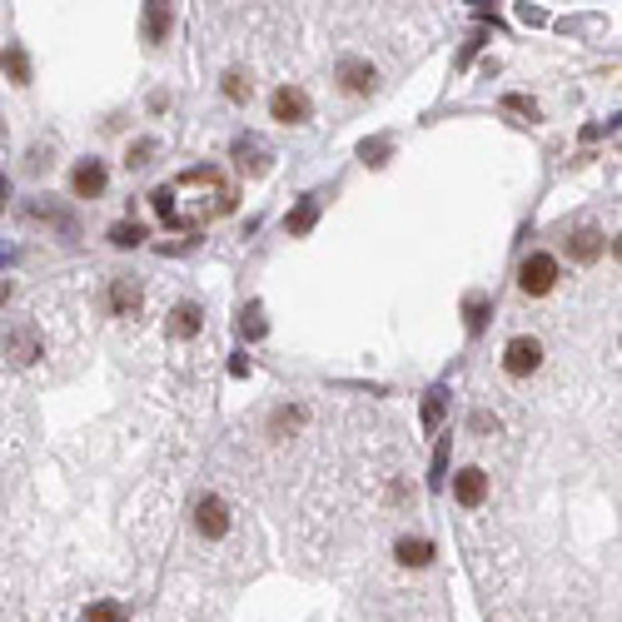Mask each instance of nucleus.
<instances>
[{
  "label": "nucleus",
  "mask_w": 622,
  "mask_h": 622,
  "mask_svg": "<svg viewBox=\"0 0 622 622\" xmlns=\"http://www.w3.org/2000/svg\"><path fill=\"white\" fill-rule=\"evenodd\" d=\"M150 204L165 224L200 229V224H209V219L234 209V190H229L224 169L204 165V169H185V175H175L169 185H160V190L150 194Z\"/></svg>",
  "instance_id": "f257e3e1"
},
{
  "label": "nucleus",
  "mask_w": 622,
  "mask_h": 622,
  "mask_svg": "<svg viewBox=\"0 0 622 622\" xmlns=\"http://www.w3.org/2000/svg\"><path fill=\"white\" fill-rule=\"evenodd\" d=\"M558 280H563V269H558V259H553V255H528L518 264V289L533 294V299L553 294V289H558Z\"/></svg>",
  "instance_id": "f03ea898"
},
{
  "label": "nucleus",
  "mask_w": 622,
  "mask_h": 622,
  "mask_svg": "<svg viewBox=\"0 0 622 622\" xmlns=\"http://www.w3.org/2000/svg\"><path fill=\"white\" fill-rule=\"evenodd\" d=\"M503 368H508L513 379H528V374H538V368H543V343H538L533 334H518V339H508V349H503Z\"/></svg>",
  "instance_id": "7ed1b4c3"
},
{
  "label": "nucleus",
  "mask_w": 622,
  "mask_h": 622,
  "mask_svg": "<svg viewBox=\"0 0 622 622\" xmlns=\"http://www.w3.org/2000/svg\"><path fill=\"white\" fill-rule=\"evenodd\" d=\"M269 114H274L280 125H304L309 114H314V105H309V95L299 85H280L269 95Z\"/></svg>",
  "instance_id": "20e7f679"
},
{
  "label": "nucleus",
  "mask_w": 622,
  "mask_h": 622,
  "mask_svg": "<svg viewBox=\"0 0 622 622\" xmlns=\"http://www.w3.org/2000/svg\"><path fill=\"white\" fill-rule=\"evenodd\" d=\"M70 190H75V200H100V194L110 190L105 160H80V165L70 169Z\"/></svg>",
  "instance_id": "39448f33"
},
{
  "label": "nucleus",
  "mask_w": 622,
  "mask_h": 622,
  "mask_svg": "<svg viewBox=\"0 0 622 622\" xmlns=\"http://www.w3.org/2000/svg\"><path fill=\"white\" fill-rule=\"evenodd\" d=\"M194 528H200V538H224L229 533V503L219 493H204L200 503H194Z\"/></svg>",
  "instance_id": "423d86ee"
},
{
  "label": "nucleus",
  "mask_w": 622,
  "mask_h": 622,
  "mask_svg": "<svg viewBox=\"0 0 622 622\" xmlns=\"http://www.w3.org/2000/svg\"><path fill=\"white\" fill-rule=\"evenodd\" d=\"M334 80H339L343 95H368L379 75H374V65H368V60H358V55H343V60L334 65Z\"/></svg>",
  "instance_id": "0eeeda50"
},
{
  "label": "nucleus",
  "mask_w": 622,
  "mask_h": 622,
  "mask_svg": "<svg viewBox=\"0 0 622 622\" xmlns=\"http://www.w3.org/2000/svg\"><path fill=\"white\" fill-rule=\"evenodd\" d=\"M169 26H175V5L169 0H145V45H165Z\"/></svg>",
  "instance_id": "6e6552de"
},
{
  "label": "nucleus",
  "mask_w": 622,
  "mask_h": 622,
  "mask_svg": "<svg viewBox=\"0 0 622 622\" xmlns=\"http://www.w3.org/2000/svg\"><path fill=\"white\" fill-rule=\"evenodd\" d=\"M453 498L463 503V508H478L483 498H488V473H483V468H463L453 478Z\"/></svg>",
  "instance_id": "1a4fd4ad"
},
{
  "label": "nucleus",
  "mask_w": 622,
  "mask_h": 622,
  "mask_svg": "<svg viewBox=\"0 0 622 622\" xmlns=\"http://www.w3.org/2000/svg\"><path fill=\"white\" fill-rule=\"evenodd\" d=\"M135 309H140V284L130 280V274H114L110 280V314L130 319Z\"/></svg>",
  "instance_id": "9d476101"
},
{
  "label": "nucleus",
  "mask_w": 622,
  "mask_h": 622,
  "mask_svg": "<svg viewBox=\"0 0 622 622\" xmlns=\"http://www.w3.org/2000/svg\"><path fill=\"white\" fill-rule=\"evenodd\" d=\"M602 249H608V244H602V234H597L593 224H583V229H572L568 234V255L578 259V264H593Z\"/></svg>",
  "instance_id": "9b49d317"
},
{
  "label": "nucleus",
  "mask_w": 622,
  "mask_h": 622,
  "mask_svg": "<svg viewBox=\"0 0 622 622\" xmlns=\"http://www.w3.org/2000/svg\"><path fill=\"white\" fill-rule=\"evenodd\" d=\"M5 358H11V364H35V358H40V334L35 329L5 334Z\"/></svg>",
  "instance_id": "f8f14e48"
},
{
  "label": "nucleus",
  "mask_w": 622,
  "mask_h": 622,
  "mask_svg": "<svg viewBox=\"0 0 622 622\" xmlns=\"http://www.w3.org/2000/svg\"><path fill=\"white\" fill-rule=\"evenodd\" d=\"M319 209H324V194H304V200L289 209L284 229H289V234H309V229H314V219H319Z\"/></svg>",
  "instance_id": "ddd939ff"
},
{
  "label": "nucleus",
  "mask_w": 622,
  "mask_h": 622,
  "mask_svg": "<svg viewBox=\"0 0 622 622\" xmlns=\"http://www.w3.org/2000/svg\"><path fill=\"white\" fill-rule=\"evenodd\" d=\"M234 160H240L244 175H269V160H274V154H269L259 140H234Z\"/></svg>",
  "instance_id": "4468645a"
},
{
  "label": "nucleus",
  "mask_w": 622,
  "mask_h": 622,
  "mask_svg": "<svg viewBox=\"0 0 622 622\" xmlns=\"http://www.w3.org/2000/svg\"><path fill=\"white\" fill-rule=\"evenodd\" d=\"M394 558L398 563H404V568H429V563H433V543H429V538H398V543H394Z\"/></svg>",
  "instance_id": "2eb2a0df"
},
{
  "label": "nucleus",
  "mask_w": 622,
  "mask_h": 622,
  "mask_svg": "<svg viewBox=\"0 0 622 622\" xmlns=\"http://www.w3.org/2000/svg\"><path fill=\"white\" fill-rule=\"evenodd\" d=\"M200 304H175V314H169V334L175 339H194L200 334Z\"/></svg>",
  "instance_id": "dca6fc26"
},
{
  "label": "nucleus",
  "mask_w": 622,
  "mask_h": 622,
  "mask_svg": "<svg viewBox=\"0 0 622 622\" xmlns=\"http://www.w3.org/2000/svg\"><path fill=\"white\" fill-rule=\"evenodd\" d=\"M80 622H130V608L125 602H114V597H105V602H90Z\"/></svg>",
  "instance_id": "f3484780"
},
{
  "label": "nucleus",
  "mask_w": 622,
  "mask_h": 622,
  "mask_svg": "<svg viewBox=\"0 0 622 622\" xmlns=\"http://www.w3.org/2000/svg\"><path fill=\"white\" fill-rule=\"evenodd\" d=\"M219 90H224V100H234V105H249V95H255V80H244L240 70H224Z\"/></svg>",
  "instance_id": "a211bd4d"
},
{
  "label": "nucleus",
  "mask_w": 622,
  "mask_h": 622,
  "mask_svg": "<svg viewBox=\"0 0 622 622\" xmlns=\"http://www.w3.org/2000/svg\"><path fill=\"white\" fill-rule=\"evenodd\" d=\"M110 244H114V249H135V244H145V224H135V219L110 224Z\"/></svg>",
  "instance_id": "6ab92c4d"
},
{
  "label": "nucleus",
  "mask_w": 622,
  "mask_h": 622,
  "mask_svg": "<svg viewBox=\"0 0 622 622\" xmlns=\"http://www.w3.org/2000/svg\"><path fill=\"white\" fill-rule=\"evenodd\" d=\"M444 408H448V394H444V389H429V394H423V429H429V433H438V423H444Z\"/></svg>",
  "instance_id": "aec40b11"
},
{
  "label": "nucleus",
  "mask_w": 622,
  "mask_h": 622,
  "mask_svg": "<svg viewBox=\"0 0 622 622\" xmlns=\"http://www.w3.org/2000/svg\"><path fill=\"white\" fill-rule=\"evenodd\" d=\"M5 75H11V85H30V60H26V51H5Z\"/></svg>",
  "instance_id": "412c9836"
},
{
  "label": "nucleus",
  "mask_w": 622,
  "mask_h": 622,
  "mask_svg": "<svg viewBox=\"0 0 622 622\" xmlns=\"http://www.w3.org/2000/svg\"><path fill=\"white\" fill-rule=\"evenodd\" d=\"M154 150H160V145H154L150 135H145V140H135V145L125 150V165H130V169H145V165L154 160Z\"/></svg>",
  "instance_id": "4be33fe9"
},
{
  "label": "nucleus",
  "mask_w": 622,
  "mask_h": 622,
  "mask_svg": "<svg viewBox=\"0 0 622 622\" xmlns=\"http://www.w3.org/2000/svg\"><path fill=\"white\" fill-rule=\"evenodd\" d=\"M488 314H493V309L483 304V294H473L468 304H463V319H468V334H483V324H488Z\"/></svg>",
  "instance_id": "5701e85b"
},
{
  "label": "nucleus",
  "mask_w": 622,
  "mask_h": 622,
  "mask_svg": "<svg viewBox=\"0 0 622 622\" xmlns=\"http://www.w3.org/2000/svg\"><path fill=\"white\" fill-rule=\"evenodd\" d=\"M444 473H448V438H438V448H433V468H429V488H444Z\"/></svg>",
  "instance_id": "b1692460"
},
{
  "label": "nucleus",
  "mask_w": 622,
  "mask_h": 622,
  "mask_svg": "<svg viewBox=\"0 0 622 622\" xmlns=\"http://www.w3.org/2000/svg\"><path fill=\"white\" fill-rule=\"evenodd\" d=\"M240 329L249 334V339H264V309H259V304H249V309L240 314Z\"/></svg>",
  "instance_id": "393cba45"
},
{
  "label": "nucleus",
  "mask_w": 622,
  "mask_h": 622,
  "mask_svg": "<svg viewBox=\"0 0 622 622\" xmlns=\"http://www.w3.org/2000/svg\"><path fill=\"white\" fill-rule=\"evenodd\" d=\"M503 110H508V114H528V120H533L538 105L528 100V95H503Z\"/></svg>",
  "instance_id": "a878e982"
},
{
  "label": "nucleus",
  "mask_w": 622,
  "mask_h": 622,
  "mask_svg": "<svg viewBox=\"0 0 622 622\" xmlns=\"http://www.w3.org/2000/svg\"><path fill=\"white\" fill-rule=\"evenodd\" d=\"M299 423H304V408H280V413H274V433L299 429Z\"/></svg>",
  "instance_id": "bb28decb"
},
{
  "label": "nucleus",
  "mask_w": 622,
  "mask_h": 622,
  "mask_svg": "<svg viewBox=\"0 0 622 622\" xmlns=\"http://www.w3.org/2000/svg\"><path fill=\"white\" fill-rule=\"evenodd\" d=\"M383 154H389V140H374V145H364V160H368V165H383Z\"/></svg>",
  "instance_id": "cd10ccee"
},
{
  "label": "nucleus",
  "mask_w": 622,
  "mask_h": 622,
  "mask_svg": "<svg viewBox=\"0 0 622 622\" xmlns=\"http://www.w3.org/2000/svg\"><path fill=\"white\" fill-rule=\"evenodd\" d=\"M612 255H618V264H622V234H618V240H612Z\"/></svg>",
  "instance_id": "c85d7f7f"
}]
</instances>
